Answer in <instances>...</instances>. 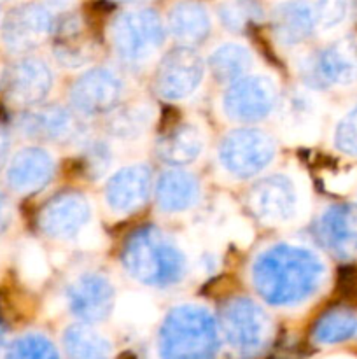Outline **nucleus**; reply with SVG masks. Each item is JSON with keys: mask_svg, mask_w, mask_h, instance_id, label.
I'll return each mask as SVG.
<instances>
[{"mask_svg": "<svg viewBox=\"0 0 357 359\" xmlns=\"http://www.w3.org/2000/svg\"><path fill=\"white\" fill-rule=\"evenodd\" d=\"M206 65L202 56L189 46L168 53L156 74V91L170 102L188 100L200 90L205 79Z\"/></svg>", "mask_w": 357, "mask_h": 359, "instance_id": "nucleus-12", "label": "nucleus"}, {"mask_svg": "<svg viewBox=\"0 0 357 359\" xmlns=\"http://www.w3.org/2000/svg\"><path fill=\"white\" fill-rule=\"evenodd\" d=\"M200 181L188 170L174 167L164 170L156 182V203L163 214H184L198 203Z\"/></svg>", "mask_w": 357, "mask_h": 359, "instance_id": "nucleus-20", "label": "nucleus"}, {"mask_svg": "<svg viewBox=\"0 0 357 359\" xmlns=\"http://www.w3.org/2000/svg\"><path fill=\"white\" fill-rule=\"evenodd\" d=\"M332 142L340 153L357 158V105L345 112L336 123Z\"/></svg>", "mask_w": 357, "mask_h": 359, "instance_id": "nucleus-31", "label": "nucleus"}, {"mask_svg": "<svg viewBox=\"0 0 357 359\" xmlns=\"http://www.w3.org/2000/svg\"><path fill=\"white\" fill-rule=\"evenodd\" d=\"M156 123V109L147 102L122 105L114 109L107 119V139L112 142L132 146L147 137Z\"/></svg>", "mask_w": 357, "mask_h": 359, "instance_id": "nucleus-21", "label": "nucleus"}, {"mask_svg": "<svg viewBox=\"0 0 357 359\" xmlns=\"http://www.w3.org/2000/svg\"><path fill=\"white\" fill-rule=\"evenodd\" d=\"M220 332L234 356L252 359L258 358L268 346L272 339V321L255 302L234 298L224 305Z\"/></svg>", "mask_w": 357, "mask_h": 359, "instance_id": "nucleus-6", "label": "nucleus"}, {"mask_svg": "<svg viewBox=\"0 0 357 359\" xmlns=\"http://www.w3.org/2000/svg\"><path fill=\"white\" fill-rule=\"evenodd\" d=\"M55 158L41 147L21 149L13 158L7 172L10 188L20 193H34L49 184L55 175Z\"/></svg>", "mask_w": 357, "mask_h": 359, "instance_id": "nucleus-19", "label": "nucleus"}, {"mask_svg": "<svg viewBox=\"0 0 357 359\" xmlns=\"http://www.w3.org/2000/svg\"><path fill=\"white\" fill-rule=\"evenodd\" d=\"M205 132L196 123H181L172 128L158 144V154L174 167L192 165L205 151Z\"/></svg>", "mask_w": 357, "mask_h": 359, "instance_id": "nucleus-23", "label": "nucleus"}, {"mask_svg": "<svg viewBox=\"0 0 357 359\" xmlns=\"http://www.w3.org/2000/svg\"><path fill=\"white\" fill-rule=\"evenodd\" d=\"M168 28L178 42L191 48L192 44H200L209 35V13L198 4H178L170 13Z\"/></svg>", "mask_w": 357, "mask_h": 359, "instance_id": "nucleus-27", "label": "nucleus"}, {"mask_svg": "<svg viewBox=\"0 0 357 359\" xmlns=\"http://www.w3.org/2000/svg\"><path fill=\"white\" fill-rule=\"evenodd\" d=\"M251 276L254 290L266 304L290 309L307 304L321 291L328 269L314 249L280 242L255 256Z\"/></svg>", "mask_w": 357, "mask_h": 359, "instance_id": "nucleus-1", "label": "nucleus"}, {"mask_svg": "<svg viewBox=\"0 0 357 359\" xmlns=\"http://www.w3.org/2000/svg\"><path fill=\"white\" fill-rule=\"evenodd\" d=\"M21 128L31 139L58 146H80L88 142V128L77 114L62 105L38 109L21 121Z\"/></svg>", "mask_w": 357, "mask_h": 359, "instance_id": "nucleus-15", "label": "nucleus"}, {"mask_svg": "<svg viewBox=\"0 0 357 359\" xmlns=\"http://www.w3.org/2000/svg\"><path fill=\"white\" fill-rule=\"evenodd\" d=\"M357 335V314L350 309H331L318 318L312 330V339L318 346H336Z\"/></svg>", "mask_w": 357, "mask_h": 359, "instance_id": "nucleus-28", "label": "nucleus"}, {"mask_svg": "<svg viewBox=\"0 0 357 359\" xmlns=\"http://www.w3.org/2000/svg\"><path fill=\"white\" fill-rule=\"evenodd\" d=\"M296 72L310 90L349 88L357 83V41L335 39L296 60Z\"/></svg>", "mask_w": 357, "mask_h": 359, "instance_id": "nucleus-5", "label": "nucleus"}, {"mask_svg": "<svg viewBox=\"0 0 357 359\" xmlns=\"http://www.w3.org/2000/svg\"><path fill=\"white\" fill-rule=\"evenodd\" d=\"M63 302L74 318L86 325H94L107 319L114 311V284L100 272H80L66 284Z\"/></svg>", "mask_w": 357, "mask_h": 359, "instance_id": "nucleus-10", "label": "nucleus"}, {"mask_svg": "<svg viewBox=\"0 0 357 359\" xmlns=\"http://www.w3.org/2000/svg\"><path fill=\"white\" fill-rule=\"evenodd\" d=\"M125 93V81L108 67H93L84 70L74 83L70 102L77 114L100 116L112 112Z\"/></svg>", "mask_w": 357, "mask_h": 359, "instance_id": "nucleus-11", "label": "nucleus"}, {"mask_svg": "<svg viewBox=\"0 0 357 359\" xmlns=\"http://www.w3.org/2000/svg\"><path fill=\"white\" fill-rule=\"evenodd\" d=\"M279 104V84L266 72H248L227 84L220 109L230 121L258 123L273 114Z\"/></svg>", "mask_w": 357, "mask_h": 359, "instance_id": "nucleus-7", "label": "nucleus"}, {"mask_svg": "<svg viewBox=\"0 0 357 359\" xmlns=\"http://www.w3.org/2000/svg\"><path fill=\"white\" fill-rule=\"evenodd\" d=\"M248 205L265 224L287 226L307 216L308 195L300 177L280 172L266 175L252 186Z\"/></svg>", "mask_w": 357, "mask_h": 359, "instance_id": "nucleus-4", "label": "nucleus"}, {"mask_svg": "<svg viewBox=\"0 0 357 359\" xmlns=\"http://www.w3.org/2000/svg\"><path fill=\"white\" fill-rule=\"evenodd\" d=\"M2 342H4V332L2 328H0V347H2Z\"/></svg>", "mask_w": 357, "mask_h": 359, "instance_id": "nucleus-37", "label": "nucleus"}, {"mask_svg": "<svg viewBox=\"0 0 357 359\" xmlns=\"http://www.w3.org/2000/svg\"><path fill=\"white\" fill-rule=\"evenodd\" d=\"M153 172L144 163H132L108 175L104 188L107 209L115 216H126L146 203L150 193Z\"/></svg>", "mask_w": 357, "mask_h": 359, "instance_id": "nucleus-16", "label": "nucleus"}, {"mask_svg": "<svg viewBox=\"0 0 357 359\" xmlns=\"http://www.w3.org/2000/svg\"><path fill=\"white\" fill-rule=\"evenodd\" d=\"M112 46L119 60L132 67L147 65L164 44V28L150 11L119 16L112 25Z\"/></svg>", "mask_w": 357, "mask_h": 359, "instance_id": "nucleus-8", "label": "nucleus"}, {"mask_svg": "<svg viewBox=\"0 0 357 359\" xmlns=\"http://www.w3.org/2000/svg\"><path fill=\"white\" fill-rule=\"evenodd\" d=\"M93 223V207L83 193H63L46 205L41 214V228L49 238L76 242Z\"/></svg>", "mask_w": 357, "mask_h": 359, "instance_id": "nucleus-14", "label": "nucleus"}, {"mask_svg": "<svg viewBox=\"0 0 357 359\" xmlns=\"http://www.w3.org/2000/svg\"><path fill=\"white\" fill-rule=\"evenodd\" d=\"M7 149H9V140H7V137L0 132V167H2L4 161H6Z\"/></svg>", "mask_w": 357, "mask_h": 359, "instance_id": "nucleus-36", "label": "nucleus"}, {"mask_svg": "<svg viewBox=\"0 0 357 359\" xmlns=\"http://www.w3.org/2000/svg\"><path fill=\"white\" fill-rule=\"evenodd\" d=\"M275 154L272 137L258 128L231 130L217 151L220 168L238 181L261 174L275 160Z\"/></svg>", "mask_w": 357, "mask_h": 359, "instance_id": "nucleus-9", "label": "nucleus"}, {"mask_svg": "<svg viewBox=\"0 0 357 359\" xmlns=\"http://www.w3.org/2000/svg\"><path fill=\"white\" fill-rule=\"evenodd\" d=\"M219 351V330L206 307L184 304L172 309L158 333L160 359H214Z\"/></svg>", "mask_w": 357, "mask_h": 359, "instance_id": "nucleus-3", "label": "nucleus"}, {"mask_svg": "<svg viewBox=\"0 0 357 359\" xmlns=\"http://www.w3.org/2000/svg\"><path fill=\"white\" fill-rule=\"evenodd\" d=\"M51 18L42 9H28L14 18L6 30V42L14 51L35 48L51 32Z\"/></svg>", "mask_w": 357, "mask_h": 359, "instance_id": "nucleus-25", "label": "nucleus"}, {"mask_svg": "<svg viewBox=\"0 0 357 359\" xmlns=\"http://www.w3.org/2000/svg\"><path fill=\"white\" fill-rule=\"evenodd\" d=\"M7 359H59V356L51 340L42 335H27L14 342Z\"/></svg>", "mask_w": 357, "mask_h": 359, "instance_id": "nucleus-30", "label": "nucleus"}, {"mask_svg": "<svg viewBox=\"0 0 357 359\" xmlns=\"http://www.w3.org/2000/svg\"><path fill=\"white\" fill-rule=\"evenodd\" d=\"M322 244L338 258H357V209L332 205L322 212L317 224Z\"/></svg>", "mask_w": 357, "mask_h": 359, "instance_id": "nucleus-18", "label": "nucleus"}, {"mask_svg": "<svg viewBox=\"0 0 357 359\" xmlns=\"http://www.w3.org/2000/svg\"><path fill=\"white\" fill-rule=\"evenodd\" d=\"M6 93L18 104L35 105L48 98L55 86V74L46 60L31 56L14 63L4 79Z\"/></svg>", "mask_w": 357, "mask_h": 359, "instance_id": "nucleus-17", "label": "nucleus"}, {"mask_svg": "<svg viewBox=\"0 0 357 359\" xmlns=\"http://www.w3.org/2000/svg\"><path fill=\"white\" fill-rule=\"evenodd\" d=\"M112 144L114 142L111 139H88V142L83 146V149L86 151V167L93 177L104 175L114 163V147H112Z\"/></svg>", "mask_w": 357, "mask_h": 359, "instance_id": "nucleus-32", "label": "nucleus"}, {"mask_svg": "<svg viewBox=\"0 0 357 359\" xmlns=\"http://www.w3.org/2000/svg\"><path fill=\"white\" fill-rule=\"evenodd\" d=\"M317 28V14L304 2L282 4L273 16V32L282 48H300Z\"/></svg>", "mask_w": 357, "mask_h": 359, "instance_id": "nucleus-22", "label": "nucleus"}, {"mask_svg": "<svg viewBox=\"0 0 357 359\" xmlns=\"http://www.w3.org/2000/svg\"><path fill=\"white\" fill-rule=\"evenodd\" d=\"M74 244L83 249V251H94V249H100L104 245V233H102L97 224L91 223Z\"/></svg>", "mask_w": 357, "mask_h": 359, "instance_id": "nucleus-35", "label": "nucleus"}, {"mask_svg": "<svg viewBox=\"0 0 357 359\" xmlns=\"http://www.w3.org/2000/svg\"><path fill=\"white\" fill-rule=\"evenodd\" d=\"M56 60L65 69H80L93 60V49L90 46H58Z\"/></svg>", "mask_w": 357, "mask_h": 359, "instance_id": "nucleus-34", "label": "nucleus"}, {"mask_svg": "<svg viewBox=\"0 0 357 359\" xmlns=\"http://www.w3.org/2000/svg\"><path fill=\"white\" fill-rule=\"evenodd\" d=\"M121 259L132 279L149 287L181 284L189 270V256L184 245L158 228L135 231L126 242Z\"/></svg>", "mask_w": 357, "mask_h": 359, "instance_id": "nucleus-2", "label": "nucleus"}, {"mask_svg": "<svg viewBox=\"0 0 357 359\" xmlns=\"http://www.w3.org/2000/svg\"><path fill=\"white\" fill-rule=\"evenodd\" d=\"M18 266L23 280L31 286H37L46 280L49 273L48 258L44 251L35 242H24L20 249V258H18Z\"/></svg>", "mask_w": 357, "mask_h": 359, "instance_id": "nucleus-29", "label": "nucleus"}, {"mask_svg": "<svg viewBox=\"0 0 357 359\" xmlns=\"http://www.w3.org/2000/svg\"><path fill=\"white\" fill-rule=\"evenodd\" d=\"M346 0H322L317 14V30L329 34L335 32L346 18Z\"/></svg>", "mask_w": 357, "mask_h": 359, "instance_id": "nucleus-33", "label": "nucleus"}, {"mask_svg": "<svg viewBox=\"0 0 357 359\" xmlns=\"http://www.w3.org/2000/svg\"><path fill=\"white\" fill-rule=\"evenodd\" d=\"M279 130L290 144H312L321 133L322 107L318 98L304 88H296L282 100Z\"/></svg>", "mask_w": 357, "mask_h": 359, "instance_id": "nucleus-13", "label": "nucleus"}, {"mask_svg": "<svg viewBox=\"0 0 357 359\" xmlns=\"http://www.w3.org/2000/svg\"><path fill=\"white\" fill-rule=\"evenodd\" d=\"M254 62V55L248 46L241 42H224L210 51L206 65L217 81L231 83L251 72Z\"/></svg>", "mask_w": 357, "mask_h": 359, "instance_id": "nucleus-24", "label": "nucleus"}, {"mask_svg": "<svg viewBox=\"0 0 357 359\" xmlns=\"http://www.w3.org/2000/svg\"><path fill=\"white\" fill-rule=\"evenodd\" d=\"M66 359H111L112 346L100 332L86 323H77L63 332Z\"/></svg>", "mask_w": 357, "mask_h": 359, "instance_id": "nucleus-26", "label": "nucleus"}]
</instances>
